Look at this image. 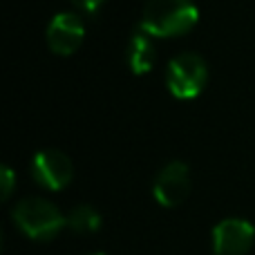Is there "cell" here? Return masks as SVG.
Returning a JSON list of instances; mask_svg holds the SVG:
<instances>
[{"instance_id": "6da1fadb", "label": "cell", "mask_w": 255, "mask_h": 255, "mask_svg": "<svg viewBox=\"0 0 255 255\" xmlns=\"http://www.w3.org/2000/svg\"><path fill=\"white\" fill-rule=\"evenodd\" d=\"M199 9L193 0H148L143 4L139 29L152 38L184 36L197 25Z\"/></svg>"}, {"instance_id": "7a4b0ae2", "label": "cell", "mask_w": 255, "mask_h": 255, "mask_svg": "<svg viewBox=\"0 0 255 255\" xmlns=\"http://www.w3.org/2000/svg\"><path fill=\"white\" fill-rule=\"evenodd\" d=\"M13 224L29 240L49 242L67 226V215H63L49 199L43 197H25L11 211Z\"/></svg>"}, {"instance_id": "3957f363", "label": "cell", "mask_w": 255, "mask_h": 255, "mask_svg": "<svg viewBox=\"0 0 255 255\" xmlns=\"http://www.w3.org/2000/svg\"><path fill=\"white\" fill-rule=\"evenodd\" d=\"M208 81V67L199 54L184 52L175 56L166 67V85L170 94L181 101L199 97L206 88Z\"/></svg>"}, {"instance_id": "277c9868", "label": "cell", "mask_w": 255, "mask_h": 255, "mask_svg": "<svg viewBox=\"0 0 255 255\" xmlns=\"http://www.w3.org/2000/svg\"><path fill=\"white\" fill-rule=\"evenodd\" d=\"M31 177L45 190H63L74 177V166L65 152L47 148L31 159Z\"/></svg>"}, {"instance_id": "5b68a950", "label": "cell", "mask_w": 255, "mask_h": 255, "mask_svg": "<svg viewBox=\"0 0 255 255\" xmlns=\"http://www.w3.org/2000/svg\"><path fill=\"white\" fill-rule=\"evenodd\" d=\"M190 193V170L184 161H170L157 172L152 195L163 208H175L184 204Z\"/></svg>"}, {"instance_id": "8992f818", "label": "cell", "mask_w": 255, "mask_h": 255, "mask_svg": "<svg viewBox=\"0 0 255 255\" xmlns=\"http://www.w3.org/2000/svg\"><path fill=\"white\" fill-rule=\"evenodd\" d=\"M255 242V226L242 217H226L213 229L215 255H244Z\"/></svg>"}, {"instance_id": "52a82bcc", "label": "cell", "mask_w": 255, "mask_h": 255, "mask_svg": "<svg viewBox=\"0 0 255 255\" xmlns=\"http://www.w3.org/2000/svg\"><path fill=\"white\" fill-rule=\"evenodd\" d=\"M47 47L58 56H72L85 38V25L76 13L61 11L47 25Z\"/></svg>"}, {"instance_id": "ba28073f", "label": "cell", "mask_w": 255, "mask_h": 255, "mask_svg": "<svg viewBox=\"0 0 255 255\" xmlns=\"http://www.w3.org/2000/svg\"><path fill=\"white\" fill-rule=\"evenodd\" d=\"M126 61L134 74H148L157 63V47L152 43V36H148L145 31L132 34L130 40H128Z\"/></svg>"}, {"instance_id": "9c48e42d", "label": "cell", "mask_w": 255, "mask_h": 255, "mask_svg": "<svg viewBox=\"0 0 255 255\" xmlns=\"http://www.w3.org/2000/svg\"><path fill=\"white\" fill-rule=\"evenodd\" d=\"M67 226L83 235L97 233V231L101 229V215H99V211L94 206H90V204H79V206H74L67 213Z\"/></svg>"}, {"instance_id": "30bf717a", "label": "cell", "mask_w": 255, "mask_h": 255, "mask_svg": "<svg viewBox=\"0 0 255 255\" xmlns=\"http://www.w3.org/2000/svg\"><path fill=\"white\" fill-rule=\"evenodd\" d=\"M16 188V175L9 166H2L0 168V197L2 199H9Z\"/></svg>"}, {"instance_id": "8fae6325", "label": "cell", "mask_w": 255, "mask_h": 255, "mask_svg": "<svg viewBox=\"0 0 255 255\" xmlns=\"http://www.w3.org/2000/svg\"><path fill=\"white\" fill-rule=\"evenodd\" d=\"M72 2H74L81 11H85V13H90V16H92V13H97L99 9L103 7V2H106V0H72Z\"/></svg>"}, {"instance_id": "7c38bea8", "label": "cell", "mask_w": 255, "mask_h": 255, "mask_svg": "<svg viewBox=\"0 0 255 255\" xmlns=\"http://www.w3.org/2000/svg\"><path fill=\"white\" fill-rule=\"evenodd\" d=\"M88 255H106V253H101V251H97V253H88Z\"/></svg>"}]
</instances>
